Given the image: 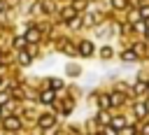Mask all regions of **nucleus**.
<instances>
[{
  "label": "nucleus",
  "mask_w": 149,
  "mask_h": 135,
  "mask_svg": "<svg viewBox=\"0 0 149 135\" xmlns=\"http://www.w3.org/2000/svg\"><path fill=\"white\" fill-rule=\"evenodd\" d=\"M105 135H116V128H107V130H105Z\"/></svg>",
  "instance_id": "16"
},
{
  "label": "nucleus",
  "mask_w": 149,
  "mask_h": 135,
  "mask_svg": "<svg viewBox=\"0 0 149 135\" xmlns=\"http://www.w3.org/2000/svg\"><path fill=\"white\" fill-rule=\"evenodd\" d=\"M121 102H123V98H121L119 93H114V95L109 98V105H121Z\"/></svg>",
  "instance_id": "6"
},
{
  "label": "nucleus",
  "mask_w": 149,
  "mask_h": 135,
  "mask_svg": "<svg viewBox=\"0 0 149 135\" xmlns=\"http://www.w3.org/2000/svg\"><path fill=\"white\" fill-rule=\"evenodd\" d=\"M0 12H2V2H0Z\"/></svg>",
  "instance_id": "17"
},
{
  "label": "nucleus",
  "mask_w": 149,
  "mask_h": 135,
  "mask_svg": "<svg viewBox=\"0 0 149 135\" xmlns=\"http://www.w3.org/2000/svg\"><path fill=\"white\" fill-rule=\"evenodd\" d=\"M135 91H137V93H142V91H147V84H137V86H135Z\"/></svg>",
  "instance_id": "11"
},
{
  "label": "nucleus",
  "mask_w": 149,
  "mask_h": 135,
  "mask_svg": "<svg viewBox=\"0 0 149 135\" xmlns=\"http://www.w3.org/2000/svg\"><path fill=\"white\" fill-rule=\"evenodd\" d=\"M93 51V47H91V42H81L79 44V54H84V56H88Z\"/></svg>",
  "instance_id": "1"
},
{
  "label": "nucleus",
  "mask_w": 149,
  "mask_h": 135,
  "mask_svg": "<svg viewBox=\"0 0 149 135\" xmlns=\"http://www.w3.org/2000/svg\"><path fill=\"white\" fill-rule=\"evenodd\" d=\"M135 112H137V114H140V116H142V114H144V112H147V109H144V105H137V107H135Z\"/></svg>",
  "instance_id": "13"
},
{
  "label": "nucleus",
  "mask_w": 149,
  "mask_h": 135,
  "mask_svg": "<svg viewBox=\"0 0 149 135\" xmlns=\"http://www.w3.org/2000/svg\"><path fill=\"white\" fill-rule=\"evenodd\" d=\"M5 126H7V128H9V130H16V128H19V126H21V123H19V121H16V119H7V121H5Z\"/></svg>",
  "instance_id": "3"
},
{
  "label": "nucleus",
  "mask_w": 149,
  "mask_h": 135,
  "mask_svg": "<svg viewBox=\"0 0 149 135\" xmlns=\"http://www.w3.org/2000/svg\"><path fill=\"white\" fill-rule=\"evenodd\" d=\"M51 88H61V79H51Z\"/></svg>",
  "instance_id": "10"
},
{
  "label": "nucleus",
  "mask_w": 149,
  "mask_h": 135,
  "mask_svg": "<svg viewBox=\"0 0 149 135\" xmlns=\"http://www.w3.org/2000/svg\"><path fill=\"white\" fill-rule=\"evenodd\" d=\"M100 105H102V107H109V98H107V95H105V98H100Z\"/></svg>",
  "instance_id": "12"
},
{
  "label": "nucleus",
  "mask_w": 149,
  "mask_h": 135,
  "mask_svg": "<svg viewBox=\"0 0 149 135\" xmlns=\"http://www.w3.org/2000/svg\"><path fill=\"white\" fill-rule=\"evenodd\" d=\"M72 14H74L72 9H65V12H63V16H65V19H72Z\"/></svg>",
  "instance_id": "15"
},
{
  "label": "nucleus",
  "mask_w": 149,
  "mask_h": 135,
  "mask_svg": "<svg viewBox=\"0 0 149 135\" xmlns=\"http://www.w3.org/2000/svg\"><path fill=\"white\" fill-rule=\"evenodd\" d=\"M121 58H123V61H133V58H135V51H123Z\"/></svg>",
  "instance_id": "7"
},
{
  "label": "nucleus",
  "mask_w": 149,
  "mask_h": 135,
  "mask_svg": "<svg viewBox=\"0 0 149 135\" xmlns=\"http://www.w3.org/2000/svg\"><path fill=\"white\" fill-rule=\"evenodd\" d=\"M112 126H114V128L119 130V128H123V126H126V121H123L121 116H114V121H112Z\"/></svg>",
  "instance_id": "4"
},
{
  "label": "nucleus",
  "mask_w": 149,
  "mask_h": 135,
  "mask_svg": "<svg viewBox=\"0 0 149 135\" xmlns=\"http://www.w3.org/2000/svg\"><path fill=\"white\" fill-rule=\"evenodd\" d=\"M37 37H40V33H37V30H28V35H26V40H28V42H35Z\"/></svg>",
  "instance_id": "5"
},
{
  "label": "nucleus",
  "mask_w": 149,
  "mask_h": 135,
  "mask_svg": "<svg viewBox=\"0 0 149 135\" xmlns=\"http://www.w3.org/2000/svg\"><path fill=\"white\" fill-rule=\"evenodd\" d=\"M147 88H149V86H147Z\"/></svg>",
  "instance_id": "18"
},
{
  "label": "nucleus",
  "mask_w": 149,
  "mask_h": 135,
  "mask_svg": "<svg viewBox=\"0 0 149 135\" xmlns=\"http://www.w3.org/2000/svg\"><path fill=\"white\" fill-rule=\"evenodd\" d=\"M51 98H54V93H51V91H47V93L42 95V100H44V102H51Z\"/></svg>",
  "instance_id": "8"
},
{
  "label": "nucleus",
  "mask_w": 149,
  "mask_h": 135,
  "mask_svg": "<svg viewBox=\"0 0 149 135\" xmlns=\"http://www.w3.org/2000/svg\"><path fill=\"white\" fill-rule=\"evenodd\" d=\"M112 5H114V7H119V9H121V7H126V0H112Z\"/></svg>",
  "instance_id": "9"
},
{
  "label": "nucleus",
  "mask_w": 149,
  "mask_h": 135,
  "mask_svg": "<svg viewBox=\"0 0 149 135\" xmlns=\"http://www.w3.org/2000/svg\"><path fill=\"white\" fill-rule=\"evenodd\" d=\"M40 126H42V128H51V126H54V116H42Z\"/></svg>",
  "instance_id": "2"
},
{
  "label": "nucleus",
  "mask_w": 149,
  "mask_h": 135,
  "mask_svg": "<svg viewBox=\"0 0 149 135\" xmlns=\"http://www.w3.org/2000/svg\"><path fill=\"white\" fill-rule=\"evenodd\" d=\"M140 14H142V19H149V7H142V12H140Z\"/></svg>",
  "instance_id": "14"
}]
</instances>
